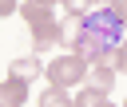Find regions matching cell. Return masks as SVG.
Here are the masks:
<instances>
[{
    "instance_id": "1",
    "label": "cell",
    "mask_w": 127,
    "mask_h": 107,
    "mask_svg": "<svg viewBox=\"0 0 127 107\" xmlns=\"http://www.w3.org/2000/svg\"><path fill=\"white\" fill-rule=\"evenodd\" d=\"M79 32H87V36H95L103 48H119L123 44V32H127V20L111 8V4H99V8H87L83 12V20H79Z\"/></svg>"
},
{
    "instance_id": "6",
    "label": "cell",
    "mask_w": 127,
    "mask_h": 107,
    "mask_svg": "<svg viewBox=\"0 0 127 107\" xmlns=\"http://www.w3.org/2000/svg\"><path fill=\"white\" fill-rule=\"evenodd\" d=\"M60 40H64V28H60L56 20H48V24L32 28V44H36V48H56Z\"/></svg>"
},
{
    "instance_id": "10",
    "label": "cell",
    "mask_w": 127,
    "mask_h": 107,
    "mask_svg": "<svg viewBox=\"0 0 127 107\" xmlns=\"http://www.w3.org/2000/svg\"><path fill=\"white\" fill-rule=\"evenodd\" d=\"M12 71H16V75H24V79H28V75H32V71H40V63H36V59H12Z\"/></svg>"
},
{
    "instance_id": "8",
    "label": "cell",
    "mask_w": 127,
    "mask_h": 107,
    "mask_svg": "<svg viewBox=\"0 0 127 107\" xmlns=\"http://www.w3.org/2000/svg\"><path fill=\"white\" fill-rule=\"evenodd\" d=\"M103 99H107V91L91 83V87H83V91L75 95V107H103Z\"/></svg>"
},
{
    "instance_id": "9",
    "label": "cell",
    "mask_w": 127,
    "mask_h": 107,
    "mask_svg": "<svg viewBox=\"0 0 127 107\" xmlns=\"http://www.w3.org/2000/svg\"><path fill=\"white\" fill-rule=\"evenodd\" d=\"M40 103H44V107H64V103H67V87H56V83H52V87L40 95Z\"/></svg>"
},
{
    "instance_id": "11",
    "label": "cell",
    "mask_w": 127,
    "mask_h": 107,
    "mask_svg": "<svg viewBox=\"0 0 127 107\" xmlns=\"http://www.w3.org/2000/svg\"><path fill=\"white\" fill-rule=\"evenodd\" d=\"M111 59H115V67H119V71H127V44H119V48L111 52Z\"/></svg>"
},
{
    "instance_id": "13",
    "label": "cell",
    "mask_w": 127,
    "mask_h": 107,
    "mask_svg": "<svg viewBox=\"0 0 127 107\" xmlns=\"http://www.w3.org/2000/svg\"><path fill=\"white\" fill-rule=\"evenodd\" d=\"M44 4H60V0H44Z\"/></svg>"
},
{
    "instance_id": "12",
    "label": "cell",
    "mask_w": 127,
    "mask_h": 107,
    "mask_svg": "<svg viewBox=\"0 0 127 107\" xmlns=\"http://www.w3.org/2000/svg\"><path fill=\"white\" fill-rule=\"evenodd\" d=\"M0 12L8 16V12H20V8H16V0H0Z\"/></svg>"
},
{
    "instance_id": "7",
    "label": "cell",
    "mask_w": 127,
    "mask_h": 107,
    "mask_svg": "<svg viewBox=\"0 0 127 107\" xmlns=\"http://www.w3.org/2000/svg\"><path fill=\"white\" fill-rule=\"evenodd\" d=\"M87 79H91L95 87H103V91L115 87V71H111L107 63H91V67H87Z\"/></svg>"
},
{
    "instance_id": "3",
    "label": "cell",
    "mask_w": 127,
    "mask_h": 107,
    "mask_svg": "<svg viewBox=\"0 0 127 107\" xmlns=\"http://www.w3.org/2000/svg\"><path fill=\"white\" fill-rule=\"evenodd\" d=\"M75 55H83L87 63H103L107 55H111V48H103L95 36H87V32H75Z\"/></svg>"
},
{
    "instance_id": "4",
    "label": "cell",
    "mask_w": 127,
    "mask_h": 107,
    "mask_svg": "<svg viewBox=\"0 0 127 107\" xmlns=\"http://www.w3.org/2000/svg\"><path fill=\"white\" fill-rule=\"evenodd\" d=\"M0 99H4V107H20V103L28 99V79L12 71V75L4 79V91H0Z\"/></svg>"
},
{
    "instance_id": "5",
    "label": "cell",
    "mask_w": 127,
    "mask_h": 107,
    "mask_svg": "<svg viewBox=\"0 0 127 107\" xmlns=\"http://www.w3.org/2000/svg\"><path fill=\"white\" fill-rule=\"evenodd\" d=\"M20 16L28 20V28H40V24L56 20V16H52V4H44V0H24V4H20Z\"/></svg>"
},
{
    "instance_id": "2",
    "label": "cell",
    "mask_w": 127,
    "mask_h": 107,
    "mask_svg": "<svg viewBox=\"0 0 127 107\" xmlns=\"http://www.w3.org/2000/svg\"><path fill=\"white\" fill-rule=\"evenodd\" d=\"M83 75H87V59L75 55V52H71V55H60V59L48 63V79H52L56 87H75Z\"/></svg>"
}]
</instances>
